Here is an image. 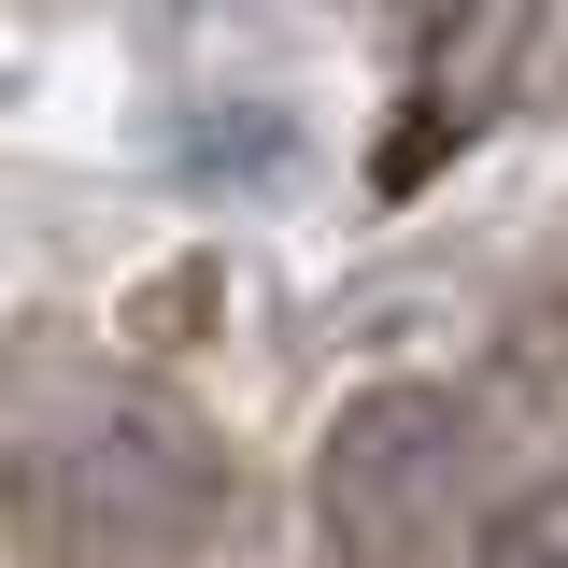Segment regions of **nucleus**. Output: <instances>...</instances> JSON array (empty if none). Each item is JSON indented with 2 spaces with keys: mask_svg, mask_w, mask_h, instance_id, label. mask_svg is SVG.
I'll return each mask as SVG.
<instances>
[{
  "mask_svg": "<svg viewBox=\"0 0 568 568\" xmlns=\"http://www.w3.org/2000/svg\"><path fill=\"white\" fill-rule=\"evenodd\" d=\"M227 455L156 384H43L14 413V540L43 568H200Z\"/></svg>",
  "mask_w": 568,
  "mask_h": 568,
  "instance_id": "nucleus-1",
  "label": "nucleus"
},
{
  "mask_svg": "<svg viewBox=\"0 0 568 568\" xmlns=\"http://www.w3.org/2000/svg\"><path fill=\"white\" fill-rule=\"evenodd\" d=\"M469 568H568V469H555V484H526L511 511H484Z\"/></svg>",
  "mask_w": 568,
  "mask_h": 568,
  "instance_id": "nucleus-3",
  "label": "nucleus"
},
{
  "mask_svg": "<svg viewBox=\"0 0 568 568\" xmlns=\"http://www.w3.org/2000/svg\"><path fill=\"white\" fill-rule=\"evenodd\" d=\"M484 497V413L440 384H355L313 426V540L342 568H440Z\"/></svg>",
  "mask_w": 568,
  "mask_h": 568,
  "instance_id": "nucleus-2",
  "label": "nucleus"
}]
</instances>
